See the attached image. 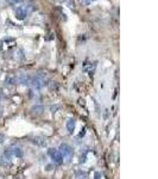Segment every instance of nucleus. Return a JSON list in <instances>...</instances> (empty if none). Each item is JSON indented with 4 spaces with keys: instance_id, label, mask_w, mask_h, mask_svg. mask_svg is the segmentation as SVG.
I'll list each match as a JSON object with an SVG mask.
<instances>
[{
    "instance_id": "obj_1",
    "label": "nucleus",
    "mask_w": 158,
    "mask_h": 179,
    "mask_svg": "<svg viewBox=\"0 0 158 179\" xmlns=\"http://www.w3.org/2000/svg\"><path fill=\"white\" fill-rule=\"evenodd\" d=\"M45 82H46V79H45V76L42 75V74H37L36 76H33V78L30 80V84L32 85L33 90H39V88H42V87L45 85Z\"/></svg>"
},
{
    "instance_id": "obj_2",
    "label": "nucleus",
    "mask_w": 158,
    "mask_h": 179,
    "mask_svg": "<svg viewBox=\"0 0 158 179\" xmlns=\"http://www.w3.org/2000/svg\"><path fill=\"white\" fill-rule=\"evenodd\" d=\"M58 150L62 154V156L67 159V162H69L70 159H71V156H72V149H71V147L69 145H67V143H61Z\"/></svg>"
},
{
    "instance_id": "obj_3",
    "label": "nucleus",
    "mask_w": 158,
    "mask_h": 179,
    "mask_svg": "<svg viewBox=\"0 0 158 179\" xmlns=\"http://www.w3.org/2000/svg\"><path fill=\"white\" fill-rule=\"evenodd\" d=\"M49 155L51 156V160H52L55 164L61 165V164L63 162V156H62V154L59 153V150H57V149H49Z\"/></svg>"
},
{
    "instance_id": "obj_4",
    "label": "nucleus",
    "mask_w": 158,
    "mask_h": 179,
    "mask_svg": "<svg viewBox=\"0 0 158 179\" xmlns=\"http://www.w3.org/2000/svg\"><path fill=\"white\" fill-rule=\"evenodd\" d=\"M29 11H30V7L29 6H19L16 9L14 13H16V17L18 19H24L28 15H29Z\"/></svg>"
},
{
    "instance_id": "obj_5",
    "label": "nucleus",
    "mask_w": 158,
    "mask_h": 179,
    "mask_svg": "<svg viewBox=\"0 0 158 179\" xmlns=\"http://www.w3.org/2000/svg\"><path fill=\"white\" fill-rule=\"evenodd\" d=\"M16 80H17V82L20 84V85H29L31 78H30L29 75H26V74H20V75H18V78H17Z\"/></svg>"
},
{
    "instance_id": "obj_6",
    "label": "nucleus",
    "mask_w": 158,
    "mask_h": 179,
    "mask_svg": "<svg viewBox=\"0 0 158 179\" xmlns=\"http://www.w3.org/2000/svg\"><path fill=\"white\" fill-rule=\"evenodd\" d=\"M32 143L36 145V146H39V147H46V141H45V139L39 137V136L33 137V139H32Z\"/></svg>"
},
{
    "instance_id": "obj_7",
    "label": "nucleus",
    "mask_w": 158,
    "mask_h": 179,
    "mask_svg": "<svg viewBox=\"0 0 158 179\" xmlns=\"http://www.w3.org/2000/svg\"><path fill=\"white\" fill-rule=\"evenodd\" d=\"M10 150L12 153V158H22L23 154H24L22 148H19V147H11Z\"/></svg>"
},
{
    "instance_id": "obj_8",
    "label": "nucleus",
    "mask_w": 158,
    "mask_h": 179,
    "mask_svg": "<svg viewBox=\"0 0 158 179\" xmlns=\"http://www.w3.org/2000/svg\"><path fill=\"white\" fill-rule=\"evenodd\" d=\"M43 111H44V108H43L42 105H38V104H36V105H33V106L31 108V112H32V115H36V116L41 115Z\"/></svg>"
},
{
    "instance_id": "obj_9",
    "label": "nucleus",
    "mask_w": 158,
    "mask_h": 179,
    "mask_svg": "<svg viewBox=\"0 0 158 179\" xmlns=\"http://www.w3.org/2000/svg\"><path fill=\"white\" fill-rule=\"evenodd\" d=\"M14 82H16V78H14L13 75L10 74V75L6 76V79H5V86H9V87H10V86H12Z\"/></svg>"
},
{
    "instance_id": "obj_10",
    "label": "nucleus",
    "mask_w": 158,
    "mask_h": 179,
    "mask_svg": "<svg viewBox=\"0 0 158 179\" xmlns=\"http://www.w3.org/2000/svg\"><path fill=\"white\" fill-rule=\"evenodd\" d=\"M67 129H68V131L70 134L74 131V129H75V120H72V118L68 120V122H67Z\"/></svg>"
},
{
    "instance_id": "obj_11",
    "label": "nucleus",
    "mask_w": 158,
    "mask_h": 179,
    "mask_svg": "<svg viewBox=\"0 0 158 179\" xmlns=\"http://www.w3.org/2000/svg\"><path fill=\"white\" fill-rule=\"evenodd\" d=\"M23 0H9V4L10 5H12V6H16L17 4H19V3H22Z\"/></svg>"
},
{
    "instance_id": "obj_12",
    "label": "nucleus",
    "mask_w": 158,
    "mask_h": 179,
    "mask_svg": "<svg viewBox=\"0 0 158 179\" xmlns=\"http://www.w3.org/2000/svg\"><path fill=\"white\" fill-rule=\"evenodd\" d=\"M94 178H95V179H101V173H100V172H95Z\"/></svg>"
},
{
    "instance_id": "obj_13",
    "label": "nucleus",
    "mask_w": 158,
    "mask_h": 179,
    "mask_svg": "<svg viewBox=\"0 0 158 179\" xmlns=\"http://www.w3.org/2000/svg\"><path fill=\"white\" fill-rule=\"evenodd\" d=\"M82 1H83L85 4H89V3H92V1H94V0H82Z\"/></svg>"
},
{
    "instance_id": "obj_14",
    "label": "nucleus",
    "mask_w": 158,
    "mask_h": 179,
    "mask_svg": "<svg viewBox=\"0 0 158 179\" xmlns=\"http://www.w3.org/2000/svg\"><path fill=\"white\" fill-rule=\"evenodd\" d=\"M0 142H4V136L0 134Z\"/></svg>"
},
{
    "instance_id": "obj_15",
    "label": "nucleus",
    "mask_w": 158,
    "mask_h": 179,
    "mask_svg": "<svg viewBox=\"0 0 158 179\" xmlns=\"http://www.w3.org/2000/svg\"><path fill=\"white\" fill-rule=\"evenodd\" d=\"M0 50H1V42H0Z\"/></svg>"
}]
</instances>
